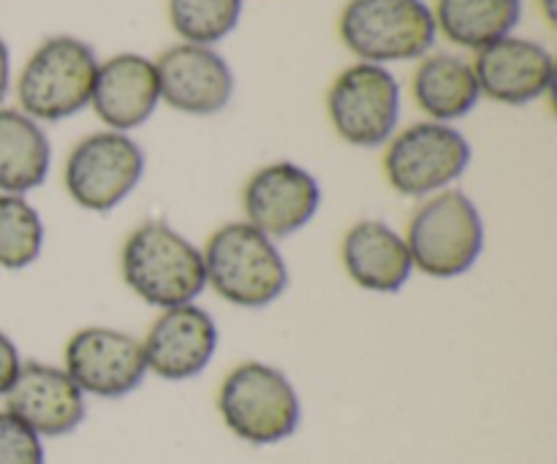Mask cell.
I'll list each match as a JSON object with an SVG mask.
<instances>
[{"label":"cell","mask_w":557,"mask_h":464,"mask_svg":"<svg viewBox=\"0 0 557 464\" xmlns=\"http://www.w3.org/2000/svg\"><path fill=\"white\" fill-rule=\"evenodd\" d=\"M123 283L158 310L194 304L205 293V259L188 237L166 221H145L120 250Z\"/></svg>","instance_id":"6da1fadb"},{"label":"cell","mask_w":557,"mask_h":464,"mask_svg":"<svg viewBox=\"0 0 557 464\" xmlns=\"http://www.w3.org/2000/svg\"><path fill=\"white\" fill-rule=\"evenodd\" d=\"M207 286L243 310L275 304L288 288V266L275 239L248 221L223 223L201 248Z\"/></svg>","instance_id":"7a4b0ae2"},{"label":"cell","mask_w":557,"mask_h":464,"mask_svg":"<svg viewBox=\"0 0 557 464\" xmlns=\"http://www.w3.org/2000/svg\"><path fill=\"white\" fill-rule=\"evenodd\" d=\"M413 269L435 280H451L476 266L484 250V221L471 196L446 188L428 196L406 231Z\"/></svg>","instance_id":"3957f363"},{"label":"cell","mask_w":557,"mask_h":464,"mask_svg":"<svg viewBox=\"0 0 557 464\" xmlns=\"http://www.w3.org/2000/svg\"><path fill=\"white\" fill-rule=\"evenodd\" d=\"M218 413L228 432L250 446L288 440L302 422L299 394L288 375L264 362H243L223 378Z\"/></svg>","instance_id":"277c9868"},{"label":"cell","mask_w":557,"mask_h":464,"mask_svg":"<svg viewBox=\"0 0 557 464\" xmlns=\"http://www.w3.org/2000/svg\"><path fill=\"white\" fill-rule=\"evenodd\" d=\"M98 60L90 43L74 36L47 38L16 79L20 112L36 123H60L90 106Z\"/></svg>","instance_id":"5b68a950"},{"label":"cell","mask_w":557,"mask_h":464,"mask_svg":"<svg viewBox=\"0 0 557 464\" xmlns=\"http://www.w3.org/2000/svg\"><path fill=\"white\" fill-rule=\"evenodd\" d=\"M435 16L424 0H348L341 38L359 63L419 60L435 43Z\"/></svg>","instance_id":"8992f818"},{"label":"cell","mask_w":557,"mask_h":464,"mask_svg":"<svg viewBox=\"0 0 557 464\" xmlns=\"http://www.w3.org/2000/svg\"><path fill=\"white\" fill-rule=\"evenodd\" d=\"M145 166V150L128 134L98 130L65 158V193L85 212L107 215L139 188Z\"/></svg>","instance_id":"52a82bcc"},{"label":"cell","mask_w":557,"mask_h":464,"mask_svg":"<svg viewBox=\"0 0 557 464\" xmlns=\"http://www.w3.org/2000/svg\"><path fill=\"white\" fill-rule=\"evenodd\" d=\"M471 145L446 123H417L392 136L384 152V177L395 193L428 199L466 174Z\"/></svg>","instance_id":"ba28073f"},{"label":"cell","mask_w":557,"mask_h":464,"mask_svg":"<svg viewBox=\"0 0 557 464\" xmlns=\"http://www.w3.org/2000/svg\"><path fill=\"white\" fill-rule=\"evenodd\" d=\"M332 128L354 147H381L395 136L400 120V85L375 63L343 71L326 96Z\"/></svg>","instance_id":"9c48e42d"},{"label":"cell","mask_w":557,"mask_h":464,"mask_svg":"<svg viewBox=\"0 0 557 464\" xmlns=\"http://www.w3.org/2000/svg\"><path fill=\"white\" fill-rule=\"evenodd\" d=\"M65 373L82 394L120 400L141 386L147 375L141 340L112 326H85L65 342Z\"/></svg>","instance_id":"30bf717a"},{"label":"cell","mask_w":557,"mask_h":464,"mask_svg":"<svg viewBox=\"0 0 557 464\" xmlns=\"http://www.w3.org/2000/svg\"><path fill=\"white\" fill-rule=\"evenodd\" d=\"M321 206V185L308 168L277 161L253 172L243 190L245 221L270 239L302 231Z\"/></svg>","instance_id":"8fae6325"},{"label":"cell","mask_w":557,"mask_h":464,"mask_svg":"<svg viewBox=\"0 0 557 464\" xmlns=\"http://www.w3.org/2000/svg\"><path fill=\"white\" fill-rule=\"evenodd\" d=\"M147 373L161 380H190L205 373L218 351L215 318L199 304L161 310L141 340Z\"/></svg>","instance_id":"7c38bea8"},{"label":"cell","mask_w":557,"mask_h":464,"mask_svg":"<svg viewBox=\"0 0 557 464\" xmlns=\"http://www.w3.org/2000/svg\"><path fill=\"white\" fill-rule=\"evenodd\" d=\"M3 400L5 411L27 424L38 438H65L79 429L87 416L79 386L63 367L44 362H22Z\"/></svg>","instance_id":"4fadbf2b"},{"label":"cell","mask_w":557,"mask_h":464,"mask_svg":"<svg viewBox=\"0 0 557 464\" xmlns=\"http://www.w3.org/2000/svg\"><path fill=\"white\" fill-rule=\"evenodd\" d=\"M161 101L183 114L210 117L223 112L234 96V74L210 47L177 43L156 60Z\"/></svg>","instance_id":"5bb4252c"},{"label":"cell","mask_w":557,"mask_h":464,"mask_svg":"<svg viewBox=\"0 0 557 464\" xmlns=\"http://www.w3.org/2000/svg\"><path fill=\"white\" fill-rule=\"evenodd\" d=\"M471 65L482 96L498 103L522 106V103L539 101L544 92L553 90V54L531 38H500V41L479 49Z\"/></svg>","instance_id":"9a60e30c"},{"label":"cell","mask_w":557,"mask_h":464,"mask_svg":"<svg viewBox=\"0 0 557 464\" xmlns=\"http://www.w3.org/2000/svg\"><path fill=\"white\" fill-rule=\"evenodd\" d=\"M161 103L156 63L141 54L123 52L98 63L90 106L109 130L128 134L139 128Z\"/></svg>","instance_id":"2e32d148"},{"label":"cell","mask_w":557,"mask_h":464,"mask_svg":"<svg viewBox=\"0 0 557 464\" xmlns=\"http://www.w3.org/2000/svg\"><path fill=\"white\" fill-rule=\"evenodd\" d=\"M341 261L354 286L370 293H397L413 275L406 237L384 221L364 217L346 231Z\"/></svg>","instance_id":"e0dca14e"},{"label":"cell","mask_w":557,"mask_h":464,"mask_svg":"<svg viewBox=\"0 0 557 464\" xmlns=\"http://www.w3.org/2000/svg\"><path fill=\"white\" fill-rule=\"evenodd\" d=\"M52 168V145L33 117L0 109V193L25 196L41 188Z\"/></svg>","instance_id":"ac0fdd59"},{"label":"cell","mask_w":557,"mask_h":464,"mask_svg":"<svg viewBox=\"0 0 557 464\" xmlns=\"http://www.w3.org/2000/svg\"><path fill=\"white\" fill-rule=\"evenodd\" d=\"M413 98L433 123L449 125L476 106L482 90L468 60L457 54H430L413 74Z\"/></svg>","instance_id":"d6986e66"},{"label":"cell","mask_w":557,"mask_h":464,"mask_svg":"<svg viewBox=\"0 0 557 464\" xmlns=\"http://www.w3.org/2000/svg\"><path fill=\"white\" fill-rule=\"evenodd\" d=\"M435 27L462 49H484L511 36L522 16V0H438Z\"/></svg>","instance_id":"ffe728a7"},{"label":"cell","mask_w":557,"mask_h":464,"mask_svg":"<svg viewBox=\"0 0 557 464\" xmlns=\"http://www.w3.org/2000/svg\"><path fill=\"white\" fill-rule=\"evenodd\" d=\"M44 239L41 212L25 196L0 193V269L20 272L36 264Z\"/></svg>","instance_id":"44dd1931"},{"label":"cell","mask_w":557,"mask_h":464,"mask_svg":"<svg viewBox=\"0 0 557 464\" xmlns=\"http://www.w3.org/2000/svg\"><path fill=\"white\" fill-rule=\"evenodd\" d=\"M243 0H169V20L185 43L212 47L237 27Z\"/></svg>","instance_id":"7402d4cb"},{"label":"cell","mask_w":557,"mask_h":464,"mask_svg":"<svg viewBox=\"0 0 557 464\" xmlns=\"http://www.w3.org/2000/svg\"><path fill=\"white\" fill-rule=\"evenodd\" d=\"M44 443L27 424L0 411V464H44Z\"/></svg>","instance_id":"603a6c76"},{"label":"cell","mask_w":557,"mask_h":464,"mask_svg":"<svg viewBox=\"0 0 557 464\" xmlns=\"http://www.w3.org/2000/svg\"><path fill=\"white\" fill-rule=\"evenodd\" d=\"M20 367H22V356L20 351H16V342L11 340L5 331H0V397H5V391L11 389Z\"/></svg>","instance_id":"cb8c5ba5"},{"label":"cell","mask_w":557,"mask_h":464,"mask_svg":"<svg viewBox=\"0 0 557 464\" xmlns=\"http://www.w3.org/2000/svg\"><path fill=\"white\" fill-rule=\"evenodd\" d=\"M9 87H11V54L5 41L0 38V103L5 101L9 96Z\"/></svg>","instance_id":"d4e9b609"},{"label":"cell","mask_w":557,"mask_h":464,"mask_svg":"<svg viewBox=\"0 0 557 464\" xmlns=\"http://www.w3.org/2000/svg\"><path fill=\"white\" fill-rule=\"evenodd\" d=\"M544 11H547V20L555 22V0H544Z\"/></svg>","instance_id":"484cf974"}]
</instances>
